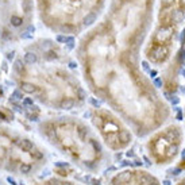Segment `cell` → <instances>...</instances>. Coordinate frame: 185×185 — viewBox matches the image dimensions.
Instances as JSON below:
<instances>
[{"label":"cell","instance_id":"30bf717a","mask_svg":"<svg viewBox=\"0 0 185 185\" xmlns=\"http://www.w3.org/2000/svg\"><path fill=\"white\" fill-rule=\"evenodd\" d=\"M50 185H64V183H61L60 180H51Z\"/></svg>","mask_w":185,"mask_h":185},{"label":"cell","instance_id":"9a60e30c","mask_svg":"<svg viewBox=\"0 0 185 185\" xmlns=\"http://www.w3.org/2000/svg\"><path fill=\"white\" fill-rule=\"evenodd\" d=\"M135 165L139 166V165H142V162H140V161H135Z\"/></svg>","mask_w":185,"mask_h":185},{"label":"cell","instance_id":"6da1fadb","mask_svg":"<svg viewBox=\"0 0 185 185\" xmlns=\"http://www.w3.org/2000/svg\"><path fill=\"white\" fill-rule=\"evenodd\" d=\"M157 3L108 0L103 16L80 37L76 49L85 83L97 97L120 111L139 134L160 126L169 115L140 65Z\"/></svg>","mask_w":185,"mask_h":185},{"label":"cell","instance_id":"277c9868","mask_svg":"<svg viewBox=\"0 0 185 185\" xmlns=\"http://www.w3.org/2000/svg\"><path fill=\"white\" fill-rule=\"evenodd\" d=\"M185 28V0H158L154 24L143 47L146 61L161 66L172 60Z\"/></svg>","mask_w":185,"mask_h":185},{"label":"cell","instance_id":"3957f363","mask_svg":"<svg viewBox=\"0 0 185 185\" xmlns=\"http://www.w3.org/2000/svg\"><path fill=\"white\" fill-rule=\"evenodd\" d=\"M108 0H34L45 30L62 37H81L103 16Z\"/></svg>","mask_w":185,"mask_h":185},{"label":"cell","instance_id":"5bb4252c","mask_svg":"<svg viewBox=\"0 0 185 185\" xmlns=\"http://www.w3.org/2000/svg\"><path fill=\"white\" fill-rule=\"evenodd\" d=\"M162 184H164V185H172V183H170L169 180H165V181H164V183H162Z\"/></svg>","mask_w":185,"mask_h":185},{"label":"cell","instance_id":"8992f818","mask_svg":"<svg viewBox=\"0 0 185 185\" xmlns=\"http://www.w3.org/2000/svg\"><path fill=\"white\" fill-rule=\"evenodd\" d=\"M131 173L130 170H124V172H120L119 174L115 177V181H119V183H127L128 180L131 179Z\"/></svg>","mask_w":185,"mask_h":185},{"label":"cell","instance_id":"2e32d148","mask_svg":"<svg viewBox=\"0 0 185 185\" xmlns=\"http://www.w3.org/2000/svg\"><path fill=\"white\" fill-rule=\"evenodd\" d=\"M64 185H72V184H70V183H64Z\"/></svg>","mask_w":185,"mask_h":185},{"label":"cell","instance_id":"d6986e66","mask_svg":"<svg viewBox=\"0 0 185 185\" xmlns=\"http://www.w3.org/2000/svg\"><path fill=\"white\" fill-rule=\"evenodd\" d=\"M20 185H24V184H20Z\"/></svg>","mask_w":185,"mask_h":185},{"label":"cell","instance_id":"7c38bea8","mask_svg":"<svg viewBox=\"0 0 185 185\" xmlns=\"http://www.w3.org/2000/svg\"><path fill=\"white\" fill-rule=\"evenodd\" d=\"M91 183H92V185H100V181L99 180H91Z\"/></svg>","mask_w":185,"mask_h":185},{"label":"cell","instance_id":"ac0fdd59","mask_svg":"<svg viewBox=\"0 0 185 185\" xmlns=\"http://www.w3.org/2000/svg\"><path fill=\"white\" fill-rule=\"evenodd\" d=\"M184 116H185V110H184Z\"/></svg>","mask_w":185,"mask_h":185},{"label":"cell","instance_id":"4fadbf2b","mask_svg":"<svg viewBox=\"0 0 185 185\" xmlns=\"http://www.w3.org/2000/svg\"><path fill=\"white\" fill-rule=\"evenodd\" d=\"M180 173H181V169H179V168H177V169H174V170H173V174H180Z\"/></svg>","mask_w":185,"mask_h":185},{"label":"cell","instance_id":"52a82bcc","mask_svg":"<svg viewBox=\"0 0 185 185\" xmlns=\"http://www.w3.org/2000/svg\"><path fill=\"white\" fill-rule=\"evenodd\" d=\"M30 155H31L32 160H37V161H39V160H42V158H43V153L41 150H37V149L32 150L30 153Z\"/></svg>","mask_w":185,"mask_h":185},{"label":"cell","instance_id":"9c48e42d","mask_svg":"<svg viewBox=\"0 0 185 185\" xmlns=\"http://www.w3.org/2000/svg\"><path fill=\"white\" fill-rule=\"evenodd\" d=\"M55 166H57V168H66V166H69L68 164H64V162H55Z\"/></svg>","mask_w":185,"mask_h":185},{"label":"cell","instance_id":"8fae6325","mask_svg":"<svg viewBox=\"0 0 185 185\" xmlns=\"http://www.w3.org/2000/svg\"><path fill=\"white\" fill-rule=\"evenodd\" d=\"M7 181H8L11 185H18V184H16V181L14 180V179H11V177H8V179H7Z\"/></svg>","mask_w":185,"mask_h":185},{"label":"cell","instance_id":"5b68a950","mask_svg":"<svg viewBox=\"0 0 185 185\" xmlns=\"http://www.w3.org/2000/svg\"><path fill=\"white\" fill-rule=\"evenodd\" d=\"M8 18H7L4 11L0 10V47L4 43H8L11 41V37L14 32L11 31V24L8 23Z\"/></svg>","mask_w":185,"mask_h":185},{"label":"cell","instance_id":"ba28073f","mask_svg":"<svg viewBox=\"0 0 185 185\" xmlns=\"http://www.w3.org/2000/svg\"><path fill=\"white\" fill-rule=\"evenodd\" d=\"M19 170H20V173H23V174H27V173H30V172H31V165L23 162V164H20Z\"/></svg>","mask_w":185,"mask_h":185},{"label":"cell","instance_id":"e0dca14e","mask_svg":"<svg viewBox=\"0 0 185 185\" xmlns=\"http://www.w3.org/2000/svg\"><path fill=\"white\" fill-rule=\"evenodd\" d=\"M150 185H160V184H155V183H153V184H150Z\"/></svg>","mask_w":185,"mask_h":185},{"label":"cell","instance_id":"7a4b0ae2","mask_svg":"<svg viewBox=\"0 0 185 185\" xmlns=\"http://www.w3.org/2000/svg\"><path fill=\"white\" fill-rule=\"evenodd\" d=\"M65 54L66 51L51 39L41 38L27 45L12 64L19 91L64 111L85 101L87 91L72 75L75 62L61 64Z\"/></svg>","mask_w":185,"mask_h":185}]
</instances>
